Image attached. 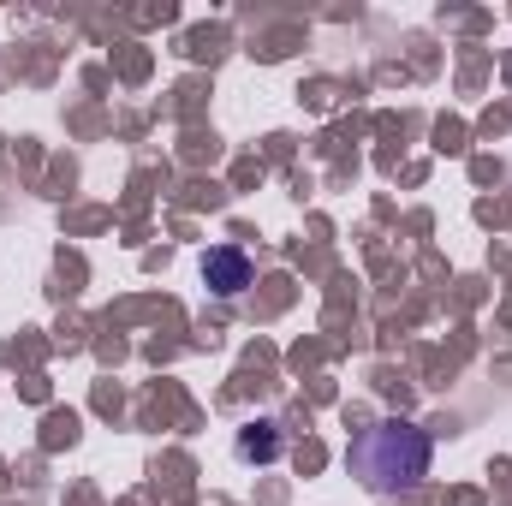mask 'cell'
<instances>
[{
    "label": "cell",
    "mask_w": 512,
    "mask_h": 506,
    "mask_svg": "<svg viewBox=\"0 0 512 506\" xmlns=\"http://www.w3.org/2000/svg\"><path fill=\"white\" fill-rule=\"evenodd\" d=\"M239 453L256 459V465H268L274 453H280V435H274V423H251L245 435H239Z\"/></svg>",
    "instance_id": "3957f363"
},
{
    "label": "cell",
    "mask_w": 512,
    "mask_h": 506,
    "mask_svg": "<svg viewBox=\"0 0 512 506\" xmlns=\"http://www.w3.org/2000/svg\"><path fill=\"white\" fill-rule=\"evenodd\" d=\"M203 280H209V292H221V298H239V292L251 286V256L233 251V245H221V251L203 256Z\"/></svg>",
    "instance_id": "7a4b0ae2"
},
{
    "label": "cell",
    "mask_w": 512,
    "mask_h": 506,
    "mask_svg": "<svg viewBox=\"0 0 512 506\" xmlns=\"http://www.w3.org/2000/svg\"><path fill=\"white\" fill-rule=\"evenodd\" d=\"M358 471L376 495H405L429 471V435L417 423H376L358 447Z\"/></svg>",
    "instance_id": "6da1fadb"
}]
</instances>
